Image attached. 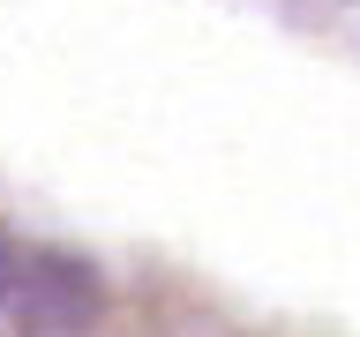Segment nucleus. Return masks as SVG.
<instances>
[{
    "label": "nucleus",
    "mask_w": 360,
    "mask_h": 337,
    "mask_svg": "<svg viewBox=\"0 0 360 337\" xmlns=\"http://www.w3.org/2000/svg\"><path fill=\"white\" fill-rule=\"evenodd\" d=\"M15 270H22V247L8 240V225H0V308H8V292H15Z\"/></svg>",
    "instance_id": "2"
},
{
    "label": "nucleus",
    "mask_w": 360,
    "mask_h": 337,
    "mask_svg": "<svg viewBox=\"0 0 360 337\" xmlns=\"http://www.w3.org/2000/svg\"><path fill=\"white\" fill-rule=\"evenodd\" d=\"M15 337H90L105 315V277L75 247H30L8 292Z\"/></svg>",
    "instance_id": "1"
}]
</instances>
